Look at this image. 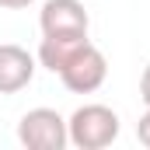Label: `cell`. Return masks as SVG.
<instances>
[{"label": "cell", "mask_w": 150, "mask_h": 150, "mask_svg": "<svg viewBox=\"0 0 150 150\" xmlns=\"http://www.w3.org/2000/svg\"><path fill=\"white\" fill-rule=\"evenodd\" d=\"M119 115L108 105H80L67 119V133L77 150H105L119 140Z\"/></svg>", "instance_id": "cell-1"}, {"label": "cell", "mask_w": 150, "mask_h": 150, "mask_svg": "<svg viewBox=\"0 0 150 150\" xmlns=\"http://www.w3.org/2000/svg\"><path fill=\"white\" fill-rule=\"evenodd\" d=\"M18 140L28 150H63L70 143L67 119L56 108H32L18 122Z\"/></svg>", "instance_id": "cell-2"}, {"label": "cell", "mask_w": 150, "mask_h": 150, "mask_svg": "<svg viewBox=\"0 0 150 150\" xmlns=\"http://www.w3.org/2000/svg\"><path fill=\"white\" fill-rule=\"evenodd\" d=\"M105 77H108V59H105V52H101L98 45H91V42H84L74 56H70V63L59 70L63 87L74 91V94H94V91L105 84Z\"/></svg>", "instance_id": "cell-3"}, {"label": "cell", "mask_w": 150, "mask_h": 150, "mask_svg": "<svg viewBox=\"0 0 150 150\" xmlns=\"http://www.w3.org/2000/svg\"><path fill=\"white\" fill-rule=\"evenodd\" d=\"M42 35H87L91 18L80 0H45L38 11Z\"/></svg>", "instance_id": "cell-4"}, {"label": "cell", "mask_w": 150, "mask_h": 150, "mask_svg": "<svg viewBox=\"0 0 150 150\" xmlns=\"http://www.w3.org/2000/svg\"><path fill=\"white\" fill-rule=\"evenodd\" d=\"M35 77V56L14 42L0 45V94H18Z\"/></svg>", "instance_id": "cell-5"}, {"label": "cell", "mask_w": 150, "mask_h": 150, "mask_svg": "<svg viewBox=\"0 0 150 150\" xmlns=\"http://www.w3.org/2000/svg\"><path fill=\"white\" fill-rule=\"evenodd\" d=\"M87 42V35H42V45H38V63L49 70V74H59L70 56Z\"/></svg>", "instance_id": "cell-6"}, {"label": "cell", "mask_w": 150, "mask_h": 150, "mask_svg": "<svg viewBox=\"0 0 150 150\" xmlns=\"http://www.w3.org/2000/svg\"><path fill=\"white\" fill-rule=\"evenodd\" d=\"M136 140L150 150V105H147V112L140 115V122H136Z\"/></svg>", "instance_id": "cell-7"}, {"label": "cell", "mask_w": 150, "mask_h": 150, "mask_svg": "<svg viewBox=\"0 0 150 150\" xmlns=\"http://www.w3.org/2000/svg\"><path fill=\"white\" fill-rule=\"evenodd\" d=\"M140 98H143V105H150V63L143 70V77H140Z\"/></svg>", "instance_id": "cell-8"}, {"label": "cell", "mask_w": 150, "mask_h": 150, "mask_svg": "<svg viewBox=\"0 0 150 150\" xmlns=\"http://www.w3.org/2000/svg\"><path fill=\"white\" fill-rule=\"evenodd\" d=\"M32 0H0V7L4 11H21V7H28Z\"/></svg>", "instance_id": "cell-9"}]
</instances>
